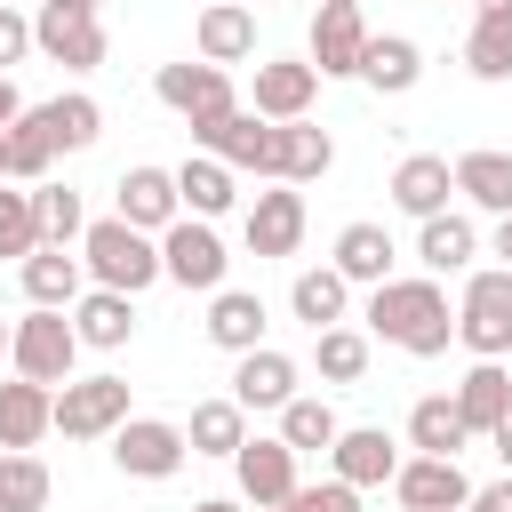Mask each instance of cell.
I'll use <instances>...</instances> for the list:
<instances>
[{
    "instance_id": "cell-1",
    "label": "cell",
    "mask_w": 512,
    "mask_h": 512,
    "mask_svg": "<svg viewBox=\"0 0 512 512\" xmlns=\"http://www.w3.org/2000/svg\"><path fill=\"white\" fill-rule=\"evenodd\" d=\"M368 344H392V352H408V360H440L448 352V336H456V312H448V288L432 280V272H416V280H384V288H368Z\"/></svg>"
},
{
    "instance_id": "cell-2",
    "label": "cell",
    "mask_w": 512,
    "mask_h": 512,
    "mask_svg": "<svg viewBox=\"0 0 512 512\" xmlns=\"http://www.w3.org/2000/svg\"><path fill=\"white\" fill-rule=\"evenodd\" d=\"M80 264H88V288H120V296H144L152 280H168L160 272V240L136 232L128 216H96L80 232Z\"/></svg>"
},
{
    "instance_id": "cell-3",
    "label": "cell",
    "mask_w": 512,
    "mask_h": 512,
    "mask_svg": "<svg viewBox=\"0 0 512 512\" xmlns=\"http://www.w3.org/2000/svg\"><path fill=\"white\" fill-rule=\"evenodd\" d=\"M456 344H464L472 360H504V352H512V272H504V264L464 272V296H456Z\"/></svg>"
},
{
    "instance_id": "cell-4",
    "label": "cell",
    "mask_w": 512,
    "mask_h": 512,
    "mask_svg": "<svg viewBox=\"0 0 512 512\" xmlns=\"http://www.w3.org/2000/svg\"><path fill=\"white\" fill-rule=\"evenodd\" d=\"M152 96L192 128V136H208L216 120H232L240 112V96H232V72L224 64H200V56H184V64H160L152 72Z\"/></svg>"
},
{
    "instance_id": "cell-5",
    "label": "cell",
    "mask_w": 512,
    "mask_h": 512,
    "mask_svg": "<svg viewBox=\"0 0 512 512\" xmlns=\"http://www.w3.org/2000/svg\"><path fill=\"white\" fill-rule=\"evenodd\" d=\"M72 360H80V328H72V312H24L16 320V344H8V368L24 376V384H48V392H64L72 384Z\"/></svg>"
},
{
    "instance_id": "cell-6",
    "label": "cell",
    "mask_w": 512,
    "mask_h": 512,
    "mask_svg": "<svg viewBox=\"0 0 512 512\" xmlns=\"http://www.w3.org/2000/svg\"><path fill=\"white\" fill-rule=\"evenodd\" d=\"M208 160H224L232 176H264V184H280V120H256L248 104L232 112V120H216L208 136H192Z\"/></svg>"
},
{
    "instance_id": "cell-7",
    "label": "cell",
    "mask_w": 512,
    "mask_h": 512,
    "mask_svg": "<svg viewBox=\"0 0 512 512\" xmlns=\"http://www.w3.org/2000/svg\"><path fill=\"white\" fill-rule=\"evenodd\" d=\"M184 456H192V440L168 416H128L112 432V472H128V480H176Z\"/></svg>"
},
{
    "instance_id": "cell-8",
    "label": "cell",
    "mask_w": 512,
    "mask_h": 512,
    "mask_svg": "<svg viewBox=\"0 0 512 512\" xmlns=\"http://www.w3.org/2000/svg\"><path fill=\"white\" fill-rule=\"evenodd\" d=\"M160 272H168L176 288H200V296H216V288H224V272H232V256H224L216 224H200V216H176V224L160 232Z\"/></svg>"
},
{
    "instance_id": "cell-9",
    "label": "cell",
    "mask_w": 512,
    "mask_h": 512,
    "mask_svg": "<svg viewBox=\"0 0 512 512\" xmlns=\"http://www.w3.org/2000/svg\"><path fill=\"white\" fill-rule=\"evenodd\" d=\"M128 424V376H72L56 392V432L64 440H112Z\"/></svg>"
},
{
    "instance_id": "cell-10",
    "label": "cell",
    "mask_w": 512,
    "mask_h": 512,
    "mask_svg": "<svg viewBox=\"0 0 512 512\" xmlns=\"http://www.w3.org/2000/svg\"><path fill=\"white\" fill-rule=\"evenodd\" d=\"M312 72L320 80H360V56H368V16L352 0H320L312 8Z\"/></svg>"
},
{
    "instance_id": "cell-11",
    "label": "cell",
    "mask_w": 512,
    "mask_h": 512,
    "mask_svg": "<svg viewBox=\"0 0 512 512\" xmlns=\"http://www.w3.org/2000/svg\"><path fill=\"white\" fill-rule=\"evenodd\" d=\"M232 472H240V496L256 504V512H272V504H288L304 480H296V448L280 440V432H248L240 440V456H232Z\"/></svg>"
},
{
    "instance_id": "cell-12",
    "label": "cell",
    "mask_w": 512,
    "mask_h": 512,
    "mask_svg": "<svg viewBox=\"0 0 512 512\" xmlns=\"http://www.w3.org/2000/svg\"><path fill=\"white\" fill-rule=\"evenodd\" d=\"M312 96H320L312 56H264L256 64V88H248V112L256 120H312Z\"/></svg>"
},
{
    "instance_id": "cell-13",
    "label": "cell",
    "mask_w": 512,
    "mask_h": 512,
    "mask_svg": "<svg viewBox=\"0 0 512 512\" xmlns=\"http://www.w3.org/2000/svg\"><path fill=\"white\" fill-rule=\"evenodd\" d=\"M112 216H128L136 232H168L176 216H184V192H176V168H152V160H136V168H120V184H112Z\"/></svg>"
},
{
    "instance_id": "cell-14",
    "label": "cell",
    "mask_w": 512,
    "mask_h": 512,
    "mask_svg": "<svg viewBox=\"0 0 512 512\" xmlns=\"http://www.w3.org/2000/svg\"><path fill=\"white\" fill-rule=\"evenodd\" d=\"M240 232H248V256H296L304 248V192L296 184H264L248 200Z\"/></svg>"
},
{
    "instance_id": "cell-15",
    "label": "cell",
    "mask_w": 512,
    "mask_h": 512,
    "mask_svg": "<svg viewBox=\"0 0 512 512\" xmlns=\"http://www.w3.org/2000/svg\"><path fill=\"white\" fill-rule=\"evenodd\" d=\"M400 464H408V456H400V440H392L384 424H344L336 448H328V472H336L344 488H384Z\"/></svg>"
},
{
    "instance_id": "cell-16",
    "label": "cell",
    "mask_w": 512,
    "mask_h": 512,
    "mask_svg": "<svg viewBox=\"0 0 512 512\" xmlns=\"http://www.w3.org/2000/svg\"><path fill=\"white\" fill-rule=\"evenodd\" d=\"M392 496H400V512H464L472 504V480H464L456 456H408L392 472Z\"/></svg>"
},
{
    "instance_id": "cell-17",
    "label": "cell",
    "mask_w": 512,
    "mask_h": 512,
    "mask_svg": "<svg viewBox=\"0 0 512 512\" xmlns=\"http://www.w3.org/2000/svg\"><path fill=\"white\" fill-rule=\"evenodd\" d=\"M32 40H40V56L64 64V72H96V64L112 56L104 16H56V8H40V16H32Z\"/></svg>"
},
{
    "instance_id": "cell-18",
    "label": "cell",
    "mask_w": 512,
    "mask_h": 512,
    "mask_svg": "<svg viewBox=\"0 0 512 512\" xmlns=\"http://www.w3.org/2000/svg\"><path fill=\"white\" fill-rule=\"evenodd\" d=\"M192 56L200 64H248L256 56V16H248V0H208L200 8V24H192Z\"/></svg>"
},
{
    "instance_id": "cell-19",
    "label": "cell",
    "mask_w": 512,
    "mask_h": 512,
    "mask_svg": "<svg viewBox=\"0 0 512 512\" xmlns=\"http://www.w3.org/2000/svg\"><path fill=\"white\" fill-rule=\"evenodd\" d=\"M16 280H24V304H40V312H72L88 296V264L72 248H32L16 264Z\"/></svg>"
},
{
    "instance_id": "cell-20",
    "label": "cell",
    "mask_w": 512,
    "mask_h": 512,
    "mask_svg": "<svg viewBox=\"0 0 512 512\" xmlns=\"http://www.w3.org/2000/svg\"><path fill=\"white\" fill-rule=\"evenodd\" d=\"M448 192H456V160H440V152H408L400 168H392V208L400 216H448Z\"/></svg>"
},
{
    "instance_id": "cell-21",
    "label": "cell",
    "mask_w": 512,
    "mask_h": 512,
    "mask_svg": "<svg viewBox=\"0 0 512 512\" xmlns=\"http://www.w3.org/2000/svg\"><path fill=\"white\" fill-rule=\"evenodd\" d=\"M232 400H240L248 416H256V408H272V416H280V408L296 400V360H288V352H272V344L240 352V360H232Z\"/></svg>"
},
{
    "instance_id": "cell-22",
    "label": "cell",
    "mask_w": 512,
    "mask_h": 512,
    "mask_svg": "<svg viewBox=\"0 0 512 512\" xmlns=\"http://www.w3.org/2000/svg\"><path fill=\"white\" fill-rule=\"evenodd\" d=\"M472 256H480V224H472L464 208H448V216H424V224H416V264H424L432 280L472 272Z\"/></svg>"
},
{
    "instance_id": "cell-23",
    "label": "cell",
    "mask_w": 512,
    "mask_h": 512,
    "mask_svg": "<svg viewBox=\"0 0 512 512\" xmlns=\"http://www.w3.org/2000/svg\"><path fill=\"white\" fill-rule=\"evenodd\" d=\"M200 328H208V344H216V352H232V360H240V352H256V344H264V328H272V320H264V296H256V288H216Z\"/></svg>"
},
{
    "instance_id": "cell-24",
    "label": "cell",
    "mask_w": 512,
    "mask_h": 512,
    "mask_svg": "<svg viewBox=\"0 0 512 512\" xmlns=\"http://www.w3.org/2000/svg\"><path fill=\"white\" fill-rule=\"evenodd\" d=\"M456 416L472 424V440H488V432L512 416V368H504V360H472V368L456 376Z\"/></svg>"
},
{
    "instance_id": "cell-25",
    "label": "cell",
    "mask_w": 512,
    "mask_h": 512,
    "mask_svg": "<svg viewBox=\"0 0 512 512\" xmlns=\"http://www.w3.org/2000/svg\"><path fill=\"white\" fill-rule=\"evenodd\" d=\"M48 432H56V392L8 376V384H0V448H24V456H32Z\"/></svg>"
},
{
    "instance_id": "cell-26",
    "label": "cell",
    "mask_w": 512,
    "mask_h": 512,
    "mask_svg": "<svg viewBox=\"0 0 512 512\" xmlns=\"http://www.w3.org/2000/svg\"><path fill=\"white\" fill-rule=\"evenodd\" d=\"M328 264H336L352 288H384V280H392V264H400V248H392V232H384V224H368V216H360V224H344V232H336V256H328Z\"/></svg>"
},
{
    "instance_id": "cell-27",
    "label": "cell",
    "mask_w": 512,
    "mask_h": 512,
    "mask_svg": "<svg viewBox=\"0 0 512 512\" xmlns=\"http://www.w3.org/2000/svg\"><path fill=\"white\" fill-rule=\"evenodd\" d=\"M288 312L320 336V328H344V312H352V280L336 272V264H304L296 280H288Z\"/></svg>"
},
{
    "instance_id": "cell-28",
    "label": "cell",
    "mask_w": 512,
    "mask_h": 512,
    "mask_svg": "<svg viewBox=\"0 0 512 512\" xmlns=\"http://www.w3.org/2000/svg\"><path fill=\"white\" fill-rule=\"evenodd\" d=\"M456 192H464L480 216H512V152H504V144L456 152Z\"/></svg>"
},
{
    "instance_id": "cell-29",
    "label": "cell",
    "mask_w": 512,
    "mask_h": 512,
    "mask_svg": "<svg viewBox=\"0 0 512 512\" xmlns=\"http://www.w3.org/2000/svg\"><path fill=\"white\" fill-rule=\"evenodd\" d=\"M360 80H368L376 96H408V88L424 80V48H416L408 32H368V56H360Z\"/></svg>"
},
{
    "instance_id": "cell-30",
    "label": "cell",
    "mask_w": 512,
    "mask_h": 512,
    "mask_svg": "<svg viewBox=\"0 0 512 512\" xmlns=\"http://www.w3.org/2000/svg\"><path fill=\"white\" fill-rule=\"evenodd\" d=\"M72 328H80L88 352H120V344L136 336V296H120V288H88V296L72 304Z\"/></svg>"
},
{
    "instance_id": "cell-31",
    "label": "cell",
    "mask_w": 512,
    "mask_h": 512,
    "mask_svg": "<svg viewBox=\"0 0 512 512\" xmlns=\"http://www.w3.org/2000/svg\"><path fill=\"white\" fill-rule=\"evenodd\" d=\"M408 448L416 456H464L472 448V424L456 416V392H424L408 408Z\"/></svg>"
},
{
    "instance_id": "cell-32",
    "label": "cell",
    "mask_w": 512,
    "mask_h": 512,
    "mask_svg": "<svg viewBox=\"0 0 512 512\" xmlns=\"http://www.w3.org/2000/svg\"><path fill=\"white\" fill-rule=\"evenodd\" d=\"M336 168V136L328 128H312V120H280V184H320Z\"/></svg>"
},
{
    "instance_id": "cell-33",
    "label": "cell",
    "mask_w": 512,
    "mask_h": 512,
    "mask_svg": "<svg viewBox=\"0 0 512 512\" xmlns=\"http://www.w3.org/2000/svg\"><path fill=\"white\" fill-rule=\"evenodd\" d=\"M176 192H184V216H200V224H216L232 200H240V176L224 168V160H208V152H192L184 168H176Z\"/></svg>"
},
{
    "instance_id": "cell-34",
    "label": "cell",
    "mask_w": 512,
    "mask_h": 512,
    "mask_svg": "<svg viewBox=\"0 0 512 512\" xmlns=\"http://www.w3.org/2000/svg\"><path fill=\"white\" fill-rule=\"evenodd\" d=\"M184 440H192V456H240V440H248V408L224 392V400H200L192 408V424H184Z\"/></svg>"
},
{
    "instance_id": "cell-35",
    "label": "cell",
    "mask_w": 512,
    "mask_h": 512,
    "mask_svg": "<svg viewBox=\"0 0 512 512\" xmlns=\"http://www.w3.org/2000/svg\"><path fill=\"white\" fill-rule=\"evenodd\" d=\"M464 72L472 80H512V8H480L464 32Z\"/></svg>"
},
{
    "instance_id": "cell-36",
    "label": "cell",
    "mask_w": 512,
    "mask_h": 512,
    "mask_svg": "<svg viewBox=\"0 0 512 512\" xmlns=\"http://www.w3.org/2000/svg\"><path fill=\"white\" fill-rule=\"evenodd\" d=\"M0 144H8V184H48V168H56V136H48V120H40V104H24V120H16Z\"/></svg>"
},
{
    "instance_id": "cell-37",
    "label": "cell",
    "mask_w": 512,
    "mask_h": 512,
    "mask_svg": "<svg viewBox=\"0 0 512 512\" xmlns=\"http://www.w3.org/2000/svg\"><path fill=\"white\" fill-rule=\"evenodd\" d=\"M40 120H48L56 152H88V144L104 136V104H96L88 88H72V96H48V104H40Z\"/></svg>"
},
{
    "instance_id": "cell-38",
    "label": "cell",
    "mask_w": 512,
    "mask_h": 512,
    "mask_svg": "<svg viewBox=\"0 0 512 512\" xmlns=\"http://www.w3.org/2000/svg\"><path fill=\"white\" fill-rule=\"evenodd\" d=\"M336 432H344V424H336V408H328L320 392H296V400L280 408V440H288L296 456H328Z\"/></svg>"
},
{
    "instance_id": "cell-39",
    "label": "cell",
    "mask_w": 512,
    "mask_h": 512,
    "mask_svg": "<svg viewBox=\"0 0 512 512\" xmlns=\"http://www.w3.org/2000/svg\"><path fill=\"white\" fill-rule=\"evenodd\" d=\"M312 368H320V384H360L368 376V328H320L312 336Z\"/></svg>"
},
{
    "instance_id": "cell-40",
    "label": "cell",
    "mask_w": 512,
    "mask_h": 512,
    "mask_svg": "<svg viewBox=\"0 0 512 512\" xmlns=\"http://www.w3.org/2000/svg\"><path fill=\"white\" fill-rule=\"evenodd\" d=\"M48 496H56L48 464L24 448H0V512H48Z\"/></svg>"
},
{
    "instance_id": "cell-41",
    "label": "cell",
    "mask_w": 512,
    "mask_h": 512,
    "mask_svg": "<svg viewBox=\"0 0 512 512\" xmlns=\"http://www.w3.org/2000/svg\"><path fill=\"white\" fill-rule=\"evenodd\" d=\"M32 208H40V240H48V248H72V240L88 232V208H80L72 184H32Z\"/></svg>"
},
{
    "instance_id": "cell-42",
    "label": "cell",
    "mask_w": 512,
    "mask_h": 512,
    "mask_svg": "<svg viewBox=\"0 0 512 512\" xmlns=\"http://www.w3.org/2000/svg\"><path fill=\"white\" fill-rule=\"evenodd\" d=\"M32 248H48L40 240V208H32V192L24 184H0V256H32Z\"/></svg>"
},
{
    "instance_id": "cell-43",
    "label": "cell",
    "mask_w": 512,
    "mask_h": 512,
    "mask_svg": "<svg viewBox=\"0 0 512 512\" xmlns=\"http://www.w3.org/2000/svg\"><path fill=\"white\" fill-rule=\"evenodd\" d=\"M288 504H296V512H360V488H344V480L328 472V480H312V488H296Z\"/></svg>"
},
{
    "instance_id": "cell-44",
    "label": "cell",
    "mask_w": 512,
    "mask_h": 512,
    "mask_svg": "<svg viewBox=\"0 0 512 512\" xmlns=\"http://www.w3.org/2000/svg\"><path fill=\"white\" fill-rule=\"evenodd\" d=\"M32 48H40V40H32V16H16V8H0V72H8V64H24Z\"/></svg>"
},
{
    "instance_id": "cell-45",
    "label": "cell",
    "mask_w": 512,
    "mask_h": 512,
    "mask_svg": "<svg viewBox=\"0 0 512 512\" xmlns=\"http://www.w3.org/2000/svg\"><path fill=\"white\" fill-rule=\"evenodd\" d=\"M464 512H512V472L504 480H488V488H472V504Z\"/></svg>"
},
{
    "instance_id": "cell-46",
    "label": "cell",
    "mask_w": 512,
    "mask_h": 512,
    "mask_svg": "<svg viewBox=\"0 0 512 512\" xmlns=\"http://www.w3.org/2000/svg\"><path fill=\"white\" fill-rule=\"evenodd\" d=\"M16 120H24V96H16V80H8V72H0V136H8V128H16Z\"/></svg>"
},
{
    "instance_id": "cell-47",
    "label": "cell",
    "mask_w": 512,
    "mask_h": 512,
    "mask_svg": "<svg viewBox=\"0 0 512 512\" xmlns=\"http://www.w3.org/2000/svg\"><path fill=\"white\" fill-rule=\"evenodd\" d=\"M488 256L512 272V216H496V232H488Z\"/></svg>"
},
{
    "instance_id": "cell-48",
    "label": "cell",
    "mask_w": 512,
    "mask_h": 512,
    "mask_svg": "<svg viewBox=\"0 0 512 512\" xmlns=\"http://www.w3.org/2000/svg\"><path fill=\"white\" fill-rule=\"evenodd\" d=\"M40 8H56V16H96L104 0H40Z\"/></svg>"
},
{
    "instance_id": "cell-49",
    "label": "cell",
    "mask_w": 512,
    "mask_h": 512,
    "mask_svg": "<svg viewBox=\"0 0 512 512\" xmlns=\"http://www.w3.org/2000/svg\"><path fill=\"white\" fill-rule=\"evenodd\" d=\"M488 448H496V456H504V472H512V416H504V424L488 432Z\"/></svg>"
},
{
    "instance_id": "cell-50",
    "label": "cell",
    "mask_w": 512,
    "mask_h": 512,
    "mask_svg": "<svg viewBox=\"0 0 512 512\" xmlns=\"http://www.w3.org/2000/svg\"><path fill=\"white\" fill-rule=\"evenodd\" d=\"M192 512H240V504H232V496H200Z\"/></svg>"
},
{
    "instance_id": "cell-51",
    "label": "cell",
    "mask_w": 512,
    "mask_h": 512,
    "mask_svg": "<svg viewBox=\"0 0 512 512\" xmlns=\"http://www.w3.org/2000/svg\"><path fill=\"white\" fill-rule=\"evenodd\" d=\"M8 344H16V320H0V360H8Z\"/></svg>"
},
{
    "instance_id": "cell-52",
    "label": "cell",
    "mask_w": 512,
    "mask_h": 512,
    "mask_svg": "<svg viewBox=\"0 0 512 512\" xmlns=\"http://www.w3.org/2000/svg\"><path fill=\"white\" fill-rule=\"evenodd\" d=\"M0 184H8V144H0Z\"/></svg>"
},
{
    "instance_id": "cell-53",
    "label": "cell",
    "mask_w": 512,
    "mask_h": 512,
    "mask_svg": "<svg viewBox=\"0 0 512 512\" xmlns=\"http://www.w3.org/2000/svg\"><path fill=\"white\" fill-rule=\"evenodd\" d=\"M472 8H512V0H472Z\"/></svg>"
},
{
    "instance_id": "cell-54",
    "label": "cell",
    "mask_w": 512,
    "mask_h": 512,
    "mask_svg": "<svg viewBox=\"0 0 512 512\" xmlns=\"http://www.w3.org/2000/svg\"><path fill=\"white\" fill-rule=\"evenodd\" d=\"M272 512H296V504H272Z\"/></svg>"
},
{
    "instance_id": "cell-55",
    "label": "cell",
    "mask_w": 512,
    "mask_h": 512,
    "mask_svg": "<svg viewBox=\"0 0 512 512\" xmlns=\"http://www.w3.org/2000/svg\"><path fill=\"white\" fill-rule=\"evenodd\" d=\"M352 8H360V0H352Z\"/></svg>"
}]
</instances>
